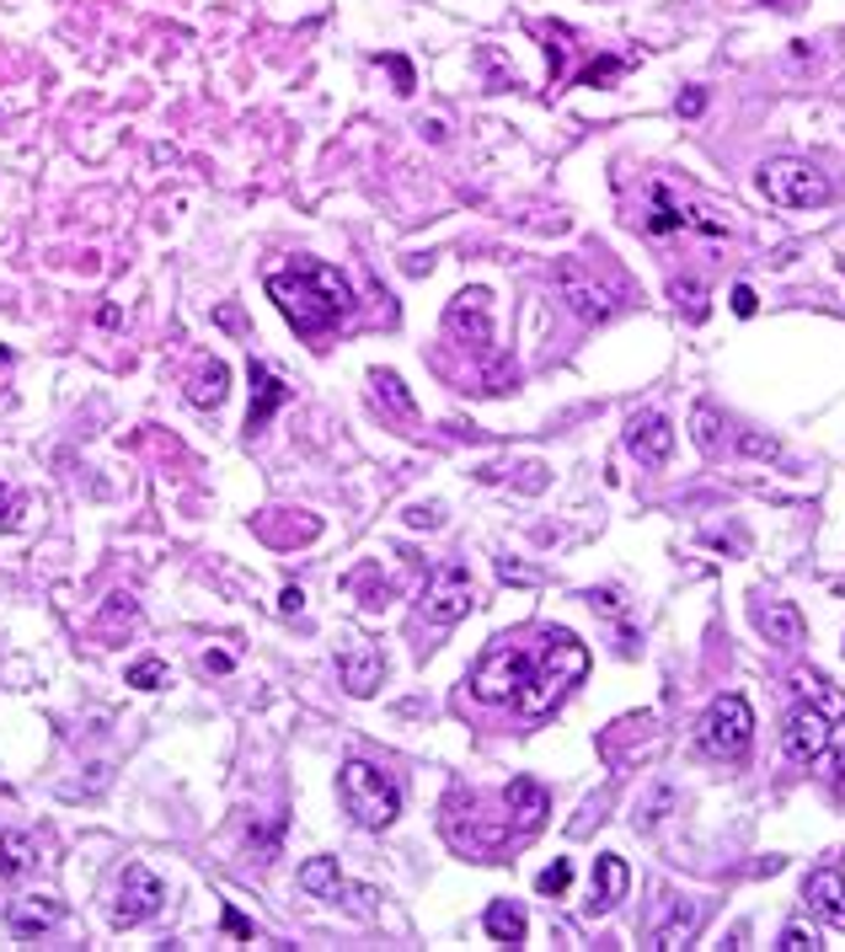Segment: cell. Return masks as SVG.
Listing matches in <instances>:
<instances>
[{"label":"cell","instance_id":"15","mask_svg":"<svg viewBox=\"0 0 845 952\" xmlns=\"http://www.w3.org/2000/svg\"><path fill=\"white\" fill-rule=\"evenodd\" d=\"M803 899H809V910L824 920V926L845 931V867H819V873H809Z\"/></svg>","mask_w":845,"mask_h":952},{"label":"cell","instance_id":"1","mask_svg":"<svg viewBox=\"0 0 845 952\" xmlns=\"http://www.w3.org/2000/svg\"><path fill=\"white\" fill-rule=\"evenodd\" d=\"M268 300L279 306V317L295 327V338H311L332 332L338 321L353 317V284L317 257H295L289 268L268 274Z\"/></svg>","mask_w":845,"mask_h":952},{"label":"cell","instance_id":"14","mask_svg":"<svg viewBox=\"0 0 845 952\" xmlns=\"http://www.w3.org/2000/svg\"><path fill=\"white\" fill-rule=\"evenodd\" d=\"M247 381H252V407H247V434H263V428L274 424V413H279L284 402L295 396V391L284 386L279 375L263 364V359H252L247 364Z\"/></svg>","mask_w":845,"mask_h":952},{"label":"cell","instance_id":"41","mask_svg":"<svg viewBox=\"0 0 845 952\" xmlns=\"http://www.w3.org/2000/svg\"><path fill=\"white\" fill-rule=\"evenodd\" d=\"M702 107H706V92H702V86H691V92L680 97V113H685V118H696Z\"/></svg>","mask_w":845,"mask_h":952},{"label":"cell","instance_id":"30","mask_svg":"<svg viewBox=\"0 0 845 952\" xmlns=\"http://www.w3.org/2000/svg\"><path fill=\"white\" fill-rule=\"evenodd\" d=\"M674 306H685V317L691 321H706V289L696 279H674Z\"/></svg>","mask_w":845,"mask_h":952},{"label":"cell","instance_id":"27","mask_svg":"<svg viewBox=\"0 0 845 952\" xmlns=\"http://www.w3.org/2000/svg\"><path fill=\"white\" fill-rule=\"evenodd\" d=\"M621 75H627V54H599L595 65L578 75V86H616Z\"/></svg>","mask_w":845,"mask_h":952},{"label":"cell","instance_id":"20","mask_svg":"<svg viewBox=\"0 0 845 952\" xmlns=\"http://www.w3.org/2000/svg\"><path fill=\"white\" fill-rule=\"evenodd\" d=\"M755 627L766 632V642H771V648H798V642L809 637V627H803V610H798L792 600L755 605Z\"/></svg>","mask_w":845,"mask_h":952},{"label":"cell","instance_id":"7","mask_svg":"<svg viewBox=\"0 0 845 952\" xmlns=\"http://www.w3.org/2000/svg\"><path fill=\"white\" fill-rule=\"evenodd\" d=\"M161 905H167V883L156 878L150 867L129 862V867L118 873V883H113V899H107V920H113L118 931H135V926H145V920L161 916Z\"/></svg>","mask_w":845,"mask_h":952},{"label":"cell","instance_id":"21","mask_svg":"<svg viewBox=\"0 0 845 952\" xmlns=\"http://www.w3.org/2000/svg\"><path fill=\"white\" fill-rule=\"evenodd\" d=\"M503 809H509V819H514L520 830H541L546 813H552V792H546L535 777H514L509 792H503Z\"/></svg>","mask_w":845,"mask_h":952},{"label":"cell","instance_id":"39","mask_svg":"<svg viewBox=\"0 0 845 952\" xmlns=\"http://www.w3.org/2000/svg\"><path fill=\"white\" fill-rule=\"evenodd\" d=\"M386 65H391V75H396V92H413L418 81H413V65L402 60V54H386Z\"/></svg>","mask_w":845,"mask_h":952},{"label":"cell","instance_id":"12","mask_svg":"<svg viewBox=\"0 0 845 952\" xmlns=\"http://www.w3.org/2000/svg\"><path fill=\"white\" fill-rule=\"evenodd\" d=\"M445 327L456 338H466L471 353H493V295L477 289V284L460 289L456 300H450V311H445Z\"/></svg>","mask_w":845,"mask_h":952},{"label":"cell","instance_id":"6","mask_svg":"<svg viewBox=\"0 0 845 952\" xmlns=\"http://www.w3.org/2000/svg\"><path fill=\"white\" fill-rule=\"evenodd\" d=\"M552 289L563 295L567 311L578 321H589V327H605V321L621 311V295H616L605 279H595V268L578 263V257H557V263H552Z\"/></svg>","mask_w":845,"mask_h":952},{"label":"cell","instance_id":"10","mask_svg":"<svg viewBox=\"0 0 845 952\" xmlns=\"http://www.w3.org/2000/svg\"><path fill=\"white\" fill-rule=\"evenodd\" d=\"M295 878H300V888H306L311 899H327V905L343 899L353 916H375V905H370L375 894H370V888H353V883L343 878V867H338V856H311V862H300Z\"/></svg>","mask_w":845,"mask_h":952},{"label":"cell","instance_id":"16","mask_svg":"<svg viewBox=\"0 0 845 952\" xmlns=\"http://www.w3.org/2000/svg\"><path fill=\"white\" fill-rule=\"evenodd\" d=\"M338 674H343L349 696H375V691H381V680H386V659H381V648L353 642V648L338 653Z\"/></svg>","mask_w":845,"mask_h":952},{"label":"cell","instance_id":"19","mask_svg":"<svg viewBox=\"0 0 845 952\" xmlns=\"http://www.w3.org/2000/svg\"><path fill=\"white\" fill-rule=\"evenodd\" d=\"M627 888H632V867H627V856H616V851H605L595 862V894H589V916H610L621 899H627Z\"/></svg>","mask_w":845,"mask_h":952},{"label":"cell","instance_id":"45","mask_svg":"<svg viewBox=\"0 0 845 952\" xmlns=\"http://www.w3.org/2000/svg\"><path fill=\"white\" fill-rule=\"evenodd\" d=\"M204 670H214V674H225V670H231V653H210V659H204Z\"/></svg>","mask_w":845,"mask_h":952},{"label":"cell","instance_id":"35","mask_svg":"<svg viewBox=\"0 0 845 952\" xmlns=\"http://www.w3.org/2000/svg\"><path fill=\"white\" fill-rule=\"evenodd\" d=\"M161 680H167V664H161V659H140V664L129 670V685H135V691H161Z\"/></svg>","mask_w":845,"mask_h":952},{"label":"cell","instance_id":"23","mask_svg":"<svg viewBox=\"0 0 845 952\" xmlns=\"http://www.w3.org/2000/svg\"><path fill=\"white\" fill-rule=\"evenodd\" d=\"M482 926H488V937L503 942V948H525V937H530L525 910H520V905H509V899H493V905H488V916H482Z\"/></svg>","mask_w":845,"mask_h":952},{"label":"cell","instance_id":"46","mask_svg":"<svg viewBox=\"0 0 845 952\" xmlns=\"http://www.w3.org/2000/svg\"><path fill=\"white\" fill-rule=\"evenodd\" d=\"M835 744V739H830ZM835 777H845V734H841V744H835Z\"/></svg>","mask_w":845,"mask_h":952},{"label":"cell","instance_id":"2","mask_svg":"<svg viewBox=\"0 0 845 952\" xmlns=\"http://www.w3.org/2000/svg\"><path fill=\"white\" fill-rule=\"evenodd\" d=\"M584 674H589V648L573 632L552 627V632H541V648L530 653V674H525V685H520V696H514V706L525 717H546Z\"/></svg>","mask_w":845,"mask_h":952},{"label":"cell","instance_id":"32","mask_svg":"<svg viewBox=\"0 0 845 952\" xmlns=\"http://www.w3.org/2000/svg\"><path fill=\"white\" fill-rule=\"evenodd\" d=\"M781 952H819L824 942H819V931L813 926H803V920H792L787 931H781V942H776Z\"/></svg>","mask_w":845,"mask_h":952},{"label":"cell","instance_id":"5","mask_svg":"<svg viewBox=\"0 0 845 952\" xmlns=\"http://www.w3.org/2000/svg\"><path fill=\"white\" fill-rule=\"evenodd\" d=\"M696 744H702V755L723 760V766H739L744 755H749V744H755V712H749V702H744L739 691H728V696H717V702L706 706L702 723H696Z\"/></svg>","mask_w":845,"mask_h":952},{"label":"cell","instance_id":"13","mask_svg":"<svg viewBox=\"0 0 845 952\" xmlns=\"http://www.w3.org/2000/svg\"><path fill=\"white\" fill-rule=\"evenodd\" d=\"M627 450H632L642 466H670L674 456V424L664 413H637L627 424Z\"/></svg>","mask_w":845,"mask_h":952},{"label":"cell","instance_id":"37","mask_svg":"<svg viewBox=\"0 0 845 952\" xmlns=\"http://www.w3.org/2000/svg\"><path fill=\"white\" fill-rule=\"evenodd\" d=\"M739 450L755 460H776L781 456V445H776V434H739Z\"/></svg>","mask_w":845,"mask_h":952},{"label":"cell","instance_id":"36","mask_svg":"<svg viewBox=\"0 0 845 952\" xmlns=\"http://www.w3.org/2000/svg\"><path fill=\"white\" fill-rule=\"evenodd\" d=\"M567 883H573V867H567V862H552V867H546V873L535 878V888H541L546 899H563Z\"/></svg>","mask_w":845,"mask_h":952},{"label":"cell","instance_id":"40","mask_svg":"<svg viewBox=\"0 0 845 952\" xmlns=\"http://www.w3.org/2000/svg\"><path fill=\"white\" fill-rule=\"evenodd\" d=\"M755 306H760V300H755V289L739 284V289H734V311H739V317H755Z\"/></svg>","mask_w":845,"mask_h":952},{"label":"cell","instance_id":"22","mask_svg":"<svg viewBox=\"0 0 845 952\" xmlns=\"http://www.w3.org/2000/svg\"><path fill=\"white\" fill-rule=\"evenodd\" d=\"M225 391H231V370H225V359H210V364H199V370L188 375V402H193V407H204V413H214V407L225 402Z\"/></svg>","mask_w":845,"mask_h":952},{"label":"cell","instance_id":"9","mask_svg":"<svg viewBox=\"0 0 845 952\" xmlns=\"http://www.w3.org/2000/svg\"><path fill=\"white\" fill-rule=\"evenodd\" d=\"M471 605H477V595H471V573H466V563H439L428 573L422 616H428L434 627H456V621H466Z\"/></svg>","mask_w":845,"mask_h":952},{"label":"cell","instance_id":"3","mask_svg":"<svg viewBox=\"0 0 845 952\" xmlns=\"http://www.w3.org/2000/svg\"><path fill=\"white\" fill-rule=\"evenodd\" d=\"M755 188H760V199L776 204V210H824V204H835V177L819 172L803 156H776V161H766L760 177H755Z\"/></svg>","mask_w":845,"mask_h":952},{"label":"cell","instance_id":"33","mask_svg":"<svg viewBox=\"0 0 845 952\" xmlns=\"http://www.w3.org/2000/svg\"><path fill=\"white\" fill-rule=\"evenodd\" d=\"M118 621H124V627H135V600H129V595H113V600H107L103 621H97V632L113 637V627H118Z\"/></svg>","mask_w":845,"mask_h":952},{"label":"cell","instance_id":"24","mask_svg":"<svg viewBox=\"0 0 845 952\" xmlns=\"http://www.w3.org/2000/svg\"><path fill=\"white\" fill-rule=\"evenodd\" d=\"M370 386H375V407H386L391 418H402V424H413V418H418V402H413V391L402 386V375H396V370H375V375H370Z\"/></svg>","mask_w":845,"mask_h":952},{"label":"cell","instance_id":"28","mask_svg":"<svg viewBox=\"0 0 845 952\" xmlns=\"http://www.w3.org/2000/svg\"><path fill=\"white\" fill-rule=\"evenodd\" d=\"M670 809H674V787L664 781V787H653V798H648V803L632 813V824H637V830H653V824H659Z\"/></svg>","mask_w":845,"mask_h":952},{"label":"cell","instance_id":"38","mask_svg":"<svg viewBox=\"0 0 845 952\" xmlns=\"http://www.w3.org/2000/svg\"><path fill=\"white\" fill-rule=\"evenodd\" d=\"M407 525L413 530H439L445 525V503H413V509H407Z\"/></svg>","mask_w":845,"mask_h":952},{"label":"cell","instance_id":"44","mask_svg":"<svg viewBox=\"0 0 845 952\" xmlns=\"http://www.w3.org/2000/svg\"><path fill=\"white\" fill-rule=\"evenodd\" d=\"M220 327H231V332H247V321H242V311H236V306H220Z\"/></svg>","mask_w":845,"mask_h":952},{"label":"cell","instance_id":"31","mask_svg":"<svg viewBox=\"0 0 845 952\" xmlns=\"http://www.w3.org/2000/svg\"><path fill=\"white\" fill-rule=\"evenodd\" d=\"M717 413H712V407H696V413H691V434H696V445H702L706 456H717V439H723V434H717Z\"/></svg>","mask_w":845,"mask_h":952},{"label":"cell","instance_id":"42","mask_svg":"<svg viewBox=\"0 0 845 952\" xmlns=\"http://www.w3.org/2000/svg\"><path fill=\"white\" fill-rule=\"evenodd\" d=\"M225 931H231V937H242V942H252V926H247L242 916H236L231 905H225Z\"/></svg>","mask_w":845,"mask_h":952},{"label":"cell","instance_id":"18","mask_svg":"<svg viewBox=\"0 0 845 952\" xmlns=\"http://www.w3.org/2000/svg\"><path fill=\"white\" fill-rule=\"evenodd\" d=\"M696 931H702V899H674L670 916L653 926V937H648V948L659 952H680L696 942Z\"/></svg>","mask_w":845,"mask_h":952},{"label":"cell","instance_id":"43","mask_svg":"<svg viewBox=\"0 0 845 952\" xmlns=\"http://www.w3.org/2000/svg\"><path fill=\"white\" fill-rule=\"evenodd\" d=\"M300 605H306V595H300V589L289 584V589L279 595V610H284V616H300Z\"/></svg>","mask_w":845,"mask_h":952},{"label":"cell","instance_id":"25","mask_svg":"<svg viewBox=\"0 0 845 952\" xmlns=\"http://www.w3.org/2000/svg\"><path fill=\"white\" fill-rule=\"evenodd\" d=\"M685 225H691V210H680L674 193L659 182V188H653V210H648V231H653V236H674V231H685Z\"/></svg>","mask_w":845,"mask_h":952},{"label":"cell","instance_id":"34","mask_svg":"<svg viewBox=\"0 0 845 952\" xmlns=\"http://www.w3.org/2000/svg\"><path fill=\"white\" fill-rule=\"evenodd\" d=\"M567 28H546V65H552V86L563 81V71H567Z\"/></svg>","mask_w":845,"mask_h":952},{"label":"cell","instance_id":"11","mask_svg":"<svg viewBox=\"0 0 845 952\" xmlns=\"http://www.w3.org/2000/svg\"><path fill=\"white\" fill-rule=\"evenodd\" d=\"M830 739H835V728H830V717H824V706H792L787 712V728H781V749H787V760L792 766H813L824 749H830Z\"/></svg>","mask_w":845,"mask_h":952},{"label":"cell","instance_id":"26","mask_svg":"<svg viewBox=\"0 0 845 952\" xmlns=\"http://www.w3.org/2000/svg\"><path fill=\"white\" fill-rule=\"evenodd\" d=\"M33 867H38V846L28 835L6 830V835H0V878H22V873H33Z\"/></svg>","mask_w":845,"mask_h":952},{"label":"cell","instance_id":"29","mask_svg":"<svg viewBox=\"0 0 845 952\" xmlns=\"http://www.w3.org/2000/svg\"><path fill=\"white\" fill-rule=\"evenodd\" d=\"M22 525H28V498L0 477V530H22Z\"/></svg>","mask_w":845,"mask_h":952},{"label":"cell","instance_id":"17","mask_svg":"<svg viewBox=\"0 0 845 952\" xmlns=\"http://www.w3.org/2000/svg\"><path fill=\"white\" fill-rule=\"evenodd\" d=\"M60 920H65V905L49 899V894H22V899L6 905V926H11L17 937H43V931H54Z\"/></svg>","mask_w":845,"mask_h":952},{"label":"cell","instance_id":"4","mask_svg":"<svg viewBox=\"0 0 845 952\" xmlns=\"http://www.w3.org/2000/svg\"><path fill=\"white\" fill-rule=\"evenodd\" d=\"M338 798H343V809H349L359 830H391L396 813H402V787L370 760H349L338 771Z\"/></svg>","mask_w":845,"mask_h":952},{"label":"cell","instance_id":"8","mask_svg":"<svg viewBox=\"0 0 845 952\" xmlns=\"http://www.w3.org/2000/svg\"><path fill=\"white\" fill-rule=\"evenodd\" d=\"M530 674V653L520 648V642H493L488 653H482V664L471 670V696L488 706H503L520 696V685H525Z\"/></svg>","mask_w":845,"mask_h":952}]
</instances>
